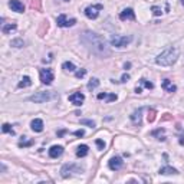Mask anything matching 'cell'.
Here are the masks:
<instances>
[{"label":"cell","mask_w":184,"mask_h":184,"mask_svg":"<svg viewBox=\"0 0 184 184\" xmlns=\"http://www.w3.org/2000/svg\"><path fill=\"white\" fill-rule=\"evenodd\" d=\"M81 43L89 50L92 55L105 59V58L111 56V49H109L108 43L101 35L95 33L92 30H85L81 35Z\"/></svg>","instance_id":"obj_1"},{"label":"cell","mask_w":184,"mask_h":184,"mask_svg":"<svg viewBox=\"0 0 184 184\" xmlns=\"http://www.w3.org/2000/svg\"><path fill=\"white\" fill-rule=\"evenodd\" d=\"M177 59H178V49L167 48L155 58V64L160 66H171L177 62Z\"/></svg>","instance_id":"obj_2"},{"label":"cell","mask_w":184,"mask_h":184,"mask_svg":"<svg viewBox=\"0 0 184 184\" xmlns=\"http://www.w3.org/2000/svg\"><path fill=\"white\" fill-rule=\"evenodd\" d=\"M58 99H59V95H58V92H53V91H40V92H38V94L29 97V101L30 102H36V104L58 101Z\"/></svg>","instance_id":"obj_3"},{"label":"cell","mask_w":184,"mask_h":184,"mask_svg":"<svg viewBox=\"0 0 184 184\" xmlns=\"http://www.w3.org/2000/svg\"><path fill=\"white\" fill-rule=\"evenodd\" d=\"M73 173H76V174L83 173V167H81V165H78V164H73V163H71V164H65L64 167L60 168V176L64 177V178H68V177H71Z\"/></svg>","instance_id":"obj_4"},{"label":"cell","mask_w":184,"mask_h":184,"mask_svg":"<svg viewBox=\"0 0 184 184\" xmlns=\"http://www.w3.org/2000/svg\"><path fill=\"white\" fill-rule=\"evenodd\" d=\"M132 40V36H120V35H112L109 42H111V45L115 46V48H125L131 43Z\"/></svg>","instance_id":"obj_5"},{"label":"cell","mask_w":184,"mask_h":184,"mask_svg":"<svg viewBox=\"0 0 184 184\" xmlns=\"http://www.w3.org/2000/svg\"><path fill=\"white\" fill-rule=\"evenodd\" d=\"M102 9H104L102 4H92V6L85 7L83 13H85V16H87L88 19H97L98 16H99V10H102Z\"/></svg>","instance_id":"obj_6"},{"label":"cell","mask_w":184,"mask_h":184,"mask_svg":"<svg viewBox=\"0 0 184 184\" xmlns=\"http://www.w3.org/2000/svg\"><path fill=\"white\" fill-rule=\"evenodd\" d=\"M75 23H76V19H73V17L68 19V16L65 15V13L59 15L58 16V19H56V25L59 27H71V26H73Z\"/></svg>","instance_id":"obj_7"},{"label":"cell","mask_w":184,"mask_h":184,"mask_svg":"<svg viewBox=\"0 0 184 184\" xmlns=\"http://www.w3.org/2000/svg\"><path fill=\"white\" fill-rule=\"evenodd\" d=\"M39 75H40V82L45 83V85H50L53 78H55L52 69H40V71H39Z\"/></svg>","instance_id":"obj_8"},{"label":"cell","mask_w":184,"mask_h":184,"mask_svg":"<svg viewBox=\"0 0 184 184\" xmlns=\"http://www.w3.org/2000/svg\"><path fill=\"white\" fill-rule=\"evenodd\" d=\"M68 99L71 104H73V105H76V106H81L83 104V101H85V95L81 94V92H73V94L69 95Z\"/></svg>","instance_id":"obj_9"},{"label":"cell","mask_w":184,"mask_h":184,"mask_svg":"<svg viewBox=\"0 0 184 184\" xmlns=\"http://www.w3.org/2000/svg\"><path fill=\"white\" fill-rule=\"evenodd\" d=\"M108 165L109 168L112 170V171H118V170L122 168V165H124V161H122V158L118 157V155H115V157H112L111 160L108 161Z\"/></svg>","instance_id":"obj_10"},{"label":"cell","mask_w":184,"mask_h":184,"mask_svg":"<svg viewBox=\"0 0 184 184\" xmlns=\"http://www.w3.org/2000/svg\"><path fill=\"white\" fill-rule=\"evenodd\" d=\"M9 7L13 12H16V13H23L25 12V6H23V3L20 0H10L9 2Z\"/></svg>","instance_id":"obj_11"},{"label":"cell","mask_w":184,"mask_h":184,"mask_svg":"<svg viewBox=\"0 0 184 184\" xmlns=\"http://www.w3.org/2000/svg\"><path fill=\"white\" fill-rule=\"evenodd\" d=\"M64 154V147L62 145H52L49 148V157L50 158H58Z\"/></svg>","instance_id":"obj_12"},{"label":"cell","mask_w":184,"mask_h":184,"mask_svg":"<svg viewBox=\"0 0 184 184\" xmlns=\"http://www.w3.org/2000/svg\"><path fill=\"white\" fill-rule=\"evenodd\" d=\"M145 108H138V109H135V111H134V112H132V115H131V121L132 122H134V125H141V122H143V121H141V116H143V111Z\"/></svg>","instance_id":"obj_13"},{"label":"cell","mask_w":184,"mask_h":184,"mask_svg":"<svg viewBox=\"0 0 184 184\" xmlns=\"http://www.w3.org/2000/svg\"><path fill=\"white\" fill-rule=\"evenodd\" d=\"M120 19L121 20H134L135 19V13L132 9H124V10L120 13Z\"/></svg>","instance_id":"obj_14"},{"label":"cell","mask_w":184,"mask_h":184,"mask_svg":"<svg viewBox=\"0 0 184 184\" xmlns=\"http://www.w3.org/2000/svg\"><path fill=\"white\" fill-rule=\"evenodd\" d=\"M30 127H32V130H33L35 132H42L43 131V121L40 120V118H35L32 122H30Z\"/></svg>","instance_id":"obj_15"},{"label":"cell","mask_w":184,"mask_h":184,"mask_svg":"<svg viewBox=\"0 0 184 184\" xmlns=\"http://www.w3.org/2000/svg\"><path fill=\"white\" fill-rule=\"evenodd\" d=\"M161 87H163V89H164V91H167V92H171V94L177 91V87L171 83V81H170V79H164V81H163V83H161Z\"/></svg>","instance_id":"obj_16"},{"label":"cell","mask_w":184,"mask_h":184,"mask_svg":"<svg viewBox=\"0 0 184 184\" xmlns=\"http://www.w3.org/2000/svg\"><path fill=\"white\" fill-rule=\"evenodd\" d=\"M88 153H89V147L85 145V144H82V145H79L78 148H76V157H79V158L87 157Z\"/></svg>","instance_id":"obj_17"},{"label":"cell","mask_w":184,"mask_h":184,"mask_svg":"<svg viewBox=\"0 0 184 184\" xmlns=\"http://www.w3.org/2000/svg\"><path fill=\"white\" fill-rule=\"evenodd\" d=\"M160 174H163V176H171V174H178V171H177L176 168H173V167H163L161 170H160Z\"/></svg>","instance_id":"obj_18"},{"label":"cell","mask_w":184,"mask_h":184,"mask_svg":"<svg viewBox=\"0 0 184 184\" xmlns=\"http://www.w3.org/2000/svg\"><path fill=\"white\" fill-rule=\"evenodd\" d=\"M17 29V26H16V23H9V25H4L3 27H2V32H3V35H7L10 33V32H13V30Z\"/></svg>","instance_id":"obj_19"},{"label":"cell","mask_w":184,"mask_h":184,"mask_svg":"<svg viewBox=\"0 0 184 184\" xmlns=\"http://www.w3.org/2000/svg\"><path fill=\"white\" fill-rule=\"evenodd\" d=\"M62 69H64L65 72H75V65L72 64V62H69V60H66V62H64L62 64Z\"/></svg>","instance_id":"obj_20"},{"label":"cell","mask_w":184,"mask_h":184,"mask_svg":"<svg viewBox=\"0 0 184 184\" xmlns=\"http://www.w3.org/2000/svg\"><path fill=\"white\" fill-rule=\"evenodd\" d=\"M98 87H99V79H97V78H92L89 82H88V85H87V88H88L89 91L97 89Z\"/></svg>","instance_id":"obj_21"},{"label":"cell","mask_w":184,"mask_h":184,"mask_svg":"<svg viewBox=\"0 0 184 184\" xmlns=\"http://www.w3.org/2000/svg\"><path fill=\"white\" fill-rule=\"evenodd\" d=\"M30 85H32V81H30L29 76H23L22 81L19 82L17 87H19V88H27V87H30Z\"/></svg>","instance_id":"obj_22"},{"label":"cell","mask_w":184,"mask_h":184,"mask_svg":"<svg viewBox=\"0 0 184 184\" xmlns=\"http://www.w3.org/2000/svg\"><path fill=\"white\" fill-rule=\"evenodd\" d=\"M10 45L13 46V48H23V46H25V40H23V39H20V38L13 39V40L10 42Z\"/></svg>","instance_id":"obj_23"},{"label":"cell","mask_w":184,"mask_h":184,"mask_svg":"<svg viewBox=\"0 0 184 184\" xmlns=\"http://www.w3.org/2000/svg\"><path fill=\"white\" fill-rule=\"evenodd\" d=\"M2 131H3L4 134H10V135H15V131H13V128H12L10 124H3V127H2Z\"/></svg>","instance_id":"obj_24"},{"label":"cell","mask_w":184,"mask_h":184,"mask_svg":"<svg viewBox=\"0 0 184 184\" xmlns=\"http://www.w3.org/2000/svg\"><path fill=\"white\" fill-rule=\"evenodd\" d=\"M139 83H141V85H144L147 89H153V88H154V83L150 82V81H147V79H144V78L139 79Z\"/></svg>","instance_id":"obj_25"},{"label":"cell","mask_w":184,"mask_h":184,"mask_svg":"<svg viewBox=\"0 0 184 184\" xmlns=\"http://www.w3.org/2000/svg\"><path fill=\"white\" fill-rule=\"evenodd\" d=\"M155 115H157V112H155V109H148V115H147V120H148V122H154L155 120Z\"/></svg>","instance_id":"obj_26"},{"label":"cell","mask_w":184,"mask_h":184,"mask_svg":"<svg viewBox=\"0 0 184 184\" xmlns=\"http://www.w3.org/2000/svg\"><path fill=\"white\" fill-rule=\"evenodd\" d=\"M165 131V130H164V128H158V130H155V131H153V132H151V135H158V138L157 139H160V141H164V137H161V135H160V134H163V132H164Z\"/></svg>","instance_id":"obj_27"},{"label":"cell","mask_w":184,"mask_h":184,"mask_svg":"<svg viewBox=\"0 0 184 184\" xmlns=\"http://www.w3.org/2000/svg\"><path fill=\"white\" fill-rule=\"evenodd\" d=\"M25 138H26V137H23V139L19 143V147H20V148H22V147H30V145H33V143H35L33 139H29V141H26Z\"/></svg>","instance_id":"obj_28"},{"label":"cell","mask_w":184,"mask_h":184,"mask_svg":"<svg viewBox=\"0 0 184 184\" xmlns=\"http://www.w3.org/2000/svg\"><path fill=\"white\" fill-rule=\"evenodd\" d=\"M81 124H82V125H88V127H91V128L97 127L95 121H92V120H81Z\"/></svg>","instance_id":"obj_29"},{"label":"cell","mask_w":184,"mask_h":184,"mask_svg":"<svg viewBox=\"0 0 184 184\" xmlns=\"http://www.w3.org/2000/svg\"><path fill=\"white\" fill-rule=\"evenodd\" d=\"M85 75H87V69H81V71H78V72H76V73H75V76H76V78H78V79L83 78V76H85Z\"/></svg>","instance_id":"obj_30"},{"label":"cell","mask_w":184,"mask_h":184,"mask_svg":"<svg viewBox=\"0 0 184 184\" xmlns=\"http://www.w3.org/2000/svg\"><path fill=\"white\" fill-rule=\"evenodd\" d=\"M151 10H153V13H154L155 16H161V9L158 7V6H153V7H151Z\"/></svg>","instance_id":"obj_31"},{"label":"cell","mask_w":184,"mask_h":184,"mask_svg":"<svg viewBox=\"0 0 184 184\" xmlns=\"http://www.w3.org/2000/svg\"><path fill=\"white\" fill-rule=\"evenodd\" d=\"M40 2L42 0H35V2H32V7L36 9V10H40Z\"/></svg>","instance_id":"obj_32"},{"label":"cell","mask_w":184,"mask_h":184,"mask_svg":"<svg viewBox=\"0 0 184 184\" xmlns=\"http://www.w3.org/2000/svg\"><path fill=\"white\" fill-rule=\"evenodd\" d=\"M95 143H97V145H98V148H99V150H104V148H105V143H104L102 139H97Z\"/></svg>","instance_id":"obj_33"},{"label":"cell","mask_w":184,"mask_h":184,"mask_svg":"<svg viewBox=\"0 0 184 184\" xmlns=\"http://www.w3.org/2000/svg\"><path fill=\"white\" fill-rule=\"evenodd\" d=\"M116 95L115 94H108V98H106V101L108 102H114V101H116Z\"/></svg>","instance_id":"obj_34"},{"label":"cell","mask_w":184,"mask_h":184,"mask_svg":"<svg viewBox=\"0 0 184 184\" xmlns=\"http://www.w3.org/2000/svg\"><path fill=\"white\" fill-rule=\"evenodd\" d=\"M73 135H76V137H83V135H85V131H83V130H78V131L73 132Z\"/></svg>","instance_id":"obj_35"},{"label":"cell","mask_w":184,"mask_h":184,"mask_svg":"<svg viewBox=\"0 0 184 184\" xmlns=\"http://www.w3.org/2000/svg\"><path fill=\"white\" fill-rule=\"evenodd\" d=\"M130 81V75L128 73H124V75L121 76V82H128Z\"/></svg>","instance_id":"obj_36"},{"label":"cell","mask_w":184,"mask_h":184,"mask_svg":"<svg viewBox=\"0 0 184 184\" xmlns=\"http://www.w3.org/2000/svg\"><path fill=\"white\" fill-rule=\"evenodd\" d=\"M98 99H106V98H108V94H106V92H102V94H98Z\"/></svg>","instance_id":"obj_37"},{"label":"cell","mask_w":184,"mask_h":184,"mask_svg":"<svg viewBox=\"0 0 184 184\" xmlns=\"http://www.w3.org/2000/svg\"><path fill=\"white\" fill-rule=\"evenodd\" d=\"M173 116L170 115V114H164V115L161 116V121H168V120H171Z\"/></svg>","instance_id":"obj_38"},{"label":"cell","mask_w":184,"mask_h":184,"mask_svg":"<svg viewBox=\"0 0 184 184\" xmlns=\"http://www.w3.org/2000/svg\"><path fill=\"white\" fill-rule=\"evenodd\" d=\"M141 92H143V88H141V87H137V88H135V94H141Z\"/></svg>","instance_id":"obj_39"},{"label":"cell","mask_w":184,"mask_h":184,"mask_svg":"<svg viewBox=\"0 0 184 184\" xmlns=\"http://www.w3.org/2000/svg\"><path fill=\"white\" fill-rule=\"evenodd\" d=\"M124 66H125V69H128V68H130V66H131V64H130V62H127V64H125Z\"/></svg>","instance_id":"obj_40"},{"label":"cell","mask_w":184,"mask_h":184,"mask_svg":"<svg viewBox=\"0 0 184 184\" xmlns=\"http://www.w3.org/2000/svg\"><path fill=\"white\" fill-rule=\"evenodd\" d=\"M181 4H183V6H184V0H181Z\"/></svg>","instance_id":"obj_41"}]
</instances>
